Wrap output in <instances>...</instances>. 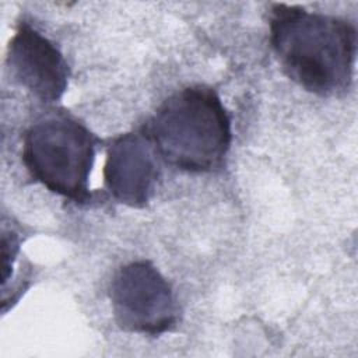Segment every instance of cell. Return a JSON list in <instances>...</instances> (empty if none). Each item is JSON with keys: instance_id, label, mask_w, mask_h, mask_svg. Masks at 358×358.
Instances as JSON below:
<instances>
[{"instance_id": "cell-3", "label": "cell", "mask_w": 358, "mask_h": 358, "mask_svg": "<svg viewBox=\"0 0 358 358\" xmlns=\"http://www.w3.org/2000/svg\"><path fill=\"white\" fill-rule=\"evenodd\" d=\"M96 137L74 116L52 112L39 117L24 134L22 161L36 182L50 192L85 203L95 159Z\"/></svg>"}, {"instance_id": "cell-4", "label": "cell", "mask_w": 358, "mask_h": 358, "mask_svg": "<svg viewBox=\"0 0 358 358\" xmlns=\"http://www.w3.org/2000/svg\"><path fill=\"white\" fill-rule=\"evenodd\" d=\"M109 295L115 320L123 330L158 336L178 323L173 291L151 262L137 260L120 267L110 282Z\"/></svg>"}, {"instance_id": "cell-2", "label": "cell", "mask_w": 358, "mask_h": 358, "mask_svg": "<svg viewBox=\"0 0 358 358\" xmlns=\"http://www.w3.org/2000/svg\"><path fill=\"white\" fill-rule=\"evenodd\" d=\"M141 131L159 158L187 172L221 169L232 140L228 112L218 94L206 85L171 95Z\"/></svg>"}, {"instance_id": "cell-5", "label": "cell", "mask_w": 358, "mask_h": 358, "mask_svg": "<svg viewBox=\"0 0 358 358\" xmlns=\"http://www.w3.org/2000/svg\"><path fill=\"white\" fill-rule=\"evenodd\" d=\"M6 63L15 81L42 102L59 101L67 90L69 66L63 55L27 22L10 39Z\"/></svg>"}, {"instance_id": "cell-1", "label": "cell", "mask_w": 358, "mask_h": 358, "mask_svg": "<svg viewBox=\"0 0 358 358\" xmlns=\"http://www.w3.org/2000/svg\"><path fill=\"white\" fill-rule=\"evenodd\" d=\"M268 27L270 45L294 83L322 96L350 88L357 55L350 21L278 3L270 8Z\"/></svg>"}, {"instance_id": "cell-6", "label": "cell", "mask_w": 358, "mask_h": 358, "mask_svg": "<svg viewBox=\"0 0 358 358\" xmlns=\"http://www.w3.org/2000/svg\"><path fill=\"white\" fill-rule=\"evenodd\" d=\"M157 152L140 133H124L106 148L103 182L115 200L133 208L144 207L158 179Z\"/></svg>"}]
</instances>
